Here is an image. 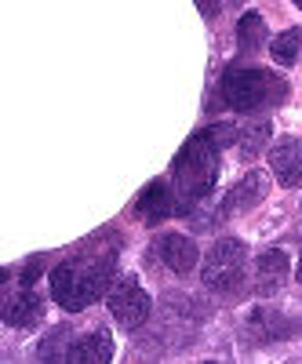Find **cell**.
I'll use <instances>...</instances> for the list:
<instances>
[{"label": "cell", "instance_id": "obj_16", "mask_svg": "<svg viewBox=\"0 0 302 364\" xmlns=\"http://www.w3.org/2000/svg\"><path fill=\"white\" fill-rule=\"evenodd\" d=\"M197 8H200V15H204V18H215L222 4H219V0H197Z\"/></svg>", "mask_w": 302, "mask_h": 364}, {"label": "cell", "instance_id": "obj_7", "mask_svg": "<svg viewBox=\"0 0 302 364\" xmlns=\"http://www.w3.org/2000/svg\"><path fill=\"white\" fill-rule=\"evenodd\" d=\"M269 168H274L281 186H298L302 182V139H281L269 149Z\"/></svg>", "mask_w": 302, "mask_h": 364}, {"label": "cell", "instance_id": "obj_11", "mask_svg": "<svg viewBox=\"0 0 302 364\" xmlns=\"http://www.w3.org/2000/svg\"><path fill=\"white\" fill-rule=\"evenodd\" d=\"M113 357V343H109V331H92V336L77 339L66 350V360L73 364H106Z\"/></svg>", "mask_w": 302, "mask_h": 364}, {"label": "cell", "instance_id": "obj_12", "mask_svg": "<svg viewBox=\"0 0 302 364\" xmlns=\"http://www.w3.org/2000/svg\"><path fill=\"white\" fill-rule=\"evenodd\" d=\"M288 269H291V262L281 248L262 252L259 255V291H277L288 281Z\"/></svg>", "mask_w": 302, "mask_h": 364}, {"label": "cell", "instance_id": "obj_6", "mask_svg": "<svg viewBox=\"0 0 302 364\" xmlns=\"http://www.w3.org/2000/svg\"><path fill=\"white\" fill-rule=\"evenodd\" d=\"M41 314H44L41 299H37V291L29 288L26 281L15 284V288H8V295H4V310H0L4 324H11V328H29V324H37V321H41Z\"/></svg>", "mask_w": 302, "mask_h": 364}, {"label": "cell", "instance_id": "obj_15", "mask_svg": "<svg viewBox=\"0 0 302 364\" xmlns=\"http://www.w3.org/2000/svg\"><path fill=\"white\" fill-rule=\"evenodd\" d=\"M266 135H269V124H266V120H259V124H252V128L244 132V154H248V157L262 149Z\"/></svg>", "mask_w": 302, "mask_h": 364}, {"label": "cell", "instance_id": "obj_17", "mask_svg": "<svg viewBox=\"0 0 302 364\" xmlns=\"http://www.w3.org/2000/svg\"><path fill=\"white\" fill-rule=\"evenodd\" d=\"M291 4H295V8H298V11H302V0H291Z\"/></svg>", "mask_w": 302, "mask_h": 364}, {"label": "cell", "instance_id": "obj_1", "mask_svg": "<svg viewBox=\"0 0 302 364\" xmlns=\"http://www.w3.org/2000/svg\"><path fill=\"white\" fill-rule=\"evenodd\" d=\"M113 284V255H80L51 269V295L66 314H77L106 295Z\"/></svg>", "mask_w": 302, "mask_h": 364}, {"label": "cell", "instance_id": "obj_4", "mask_svg": "<svg viewBox=\"0 0 302 364\" xmlns=\"http://www.w3.org/2000/svg\"><path fill=\"white\" fill-rule=\"evenodd\" d=\"M244 262H248V248L233 237H222L204 259V284L219 295H233L244 284Z\"/></svg>", "mask_w": 302, "mask_h": 364}, {"label": "cell", "instance_id": "obj_10", "mask_svg": "<svg viewBox=\"0 0 302 364\" xmlns=\"http://www.w3.org/2000/svg\"><path fill=\"white\" fill-rule=\"evenodd\" d=\"M262 197H266V175H262V171H252V175H244V178H240L237 186L230 190V197H226V204H222V215H240V211L255 208Z\"/></svg>", "mask_w": 302, "mask_h": 364}, {"label": "cell", "instance_id": "obj_9", "mask_svg": "<svg viewBox=\"0 0 302 364\" xmlns=\"http://www.w3.org/2000/svg\"><path fill=\"white\" fill-rule=\"evenodd\" d=\"M157 255H161V262L168 266V269H175V273H190L193 266H197V245L190 237H183V233H164V237H157Z\"/></svg>", "mask_w": 302, "mask_h": 364}, {"label": "cell", "instance_id": "obj_2", "mask_svg": "<svg viewBox=\"0 0 302 364\" xmlns=\"http://www.w3.org/2000/svg\"><path fill=\"white\" fill-rule=\"evenodd\" d=\"M219 142L211 139V132H197L183 154L175 161V171H171V193H175V204H178V215L190 211L197 200H204L215 186V175H219Z\"/></svg>", "mask_w": 302, "mask_h": 364}, {"label": "cell", "instance_id": "obj_18", "mask_svg": "<svg viewBox=\"0 0 302 364\" xmlns=\"http://www.w3.org/2000/svg\"><path fill=\"white\" fill-rule=\"evenodd\" d=\"M298 281H302V259H298Z\"/></svg>", "mask_w": 302, "mask_h": 364}, {"label": "cell", "instance_id": "obj_13", "mask_svg": "<svg viewBox=\"0 0 302 364\" xmlns=\"http://www.w3.org/2000/svg\"><path fill=\"white\" fill-rule=\"evenodd\" d=\"M262 41H266V22L259 11H248L237 22V44H240V51H259Z\"/></svg>", "mask_w": 302, "mask_h": 364}, {"label": "cell", "instance_id": "obj_8", "mask_svg": "<svg viewBox=\"0 0 302 364\" xmlns=\"http://www.w3.org/2000/svg\"><path fill=\"white\" fill-rule=\"evenodd\" d=\"M135 211H139L142 219H149V223H161V219L178 215V204H175V193H171V182H168V178H157L153 186H146L142 197H139V204H135Z\"/></svg>", "mask_w": 302, "mask_h": 364}, {"label": "cell", "instance_id": "obj_5", "mask_svg": "<svg viewBox=\"0 0 302 364\" xmlns=\"http://www.w3.org/2000/svg\"><path fill=\"white\" fill-rule=\"evenodd\" d=\"M109 314L117 317L120 328H142L149 317V295L142 291V284L135 277H124L113 291H109Z\"/></svg>", "mask_w": 302, "mask_h": 364}, {"label": "cell", "instance_id": "obj_14", "mask_svg": "<svg viewBox=\"0 0 302 364\" xmlns=\"http://www.w3.org/2000/svg\"><path fill=\"white\" fill-rule=\"evenodd\" d=\"M298 48H302V29H284V33L274 37V44H269V55H274L281 66H291L298 58Z\"/></svg>", "mask_w": 302, "mask_h": 364}, {"label": "cell", "instance_id": "obj_3", "mask_svg": "<svg viewBox=\"0 0 302 364\" xmlns=\"http://www.w3.org/2000/svg\"><path fill=\"white\" fill-rule=\"evenodd\" d=\"M219 95L230 109L237 113H255L266 106H277L288 95V84L269 73V70H255V66H230L219 80Z\"/></svg>", "mask_w": 302, "mask_h": 364}]
</instances>
